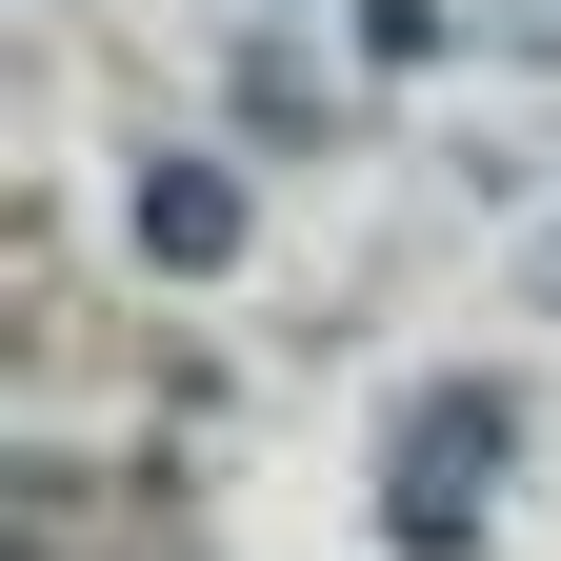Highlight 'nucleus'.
<instances>
[{"label": "nucleus", "mask_w": 561, "mask_h": 561, "mask_svg": "<svg viewBox=\"0 0 561 561\" xmlns=\"http://www.w3.org/2000/svg\"><path fill=\"white\" fill-rule=\"evenodd\" d=\"M140 241H161L181 280H201V261H241V181H221V161H161V181H140Z\"/></svg>", "instance_id": "nucleus-1"}]
</instances>
